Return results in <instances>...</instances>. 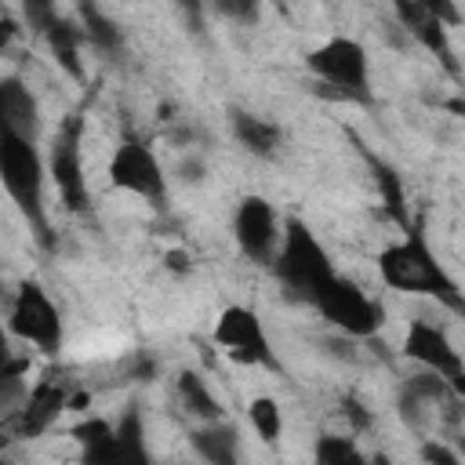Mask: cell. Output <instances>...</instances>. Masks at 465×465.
Wrapping results in <instances>:
<instances>
[{"mask_svg": "<svg viewBox=\"0 0 465 465\" xmlns=\"http://www.w3.org/2000/svg\"><path fill=\"white\" fill-rule=\"evenodd\" d=\"M312 454L323 465H360L363 461V450L349 436H320L316 447H312Z\"/></svg>", "mask_w": 465, "mask_h": 465, "instance_id": "cell-23", "label": "cell"}, {"mask_svg": "<svg viewBox=\"0 0 465 465\" xmlns=\"http://www.w3.org/2000/svg\"><path fill=\"white\" fill-rule=\"evenodd\" d=\"M458 450H461V454H465V436H461V440H458Z\"/></svg>", "mask_w": 465, "mask_h": 465, "instance_id": "cell-36", "label": "cell"}, {"mask_svg": "<svg viewBox=\"0 0 465 465\" xmlns=\"http://www.w3.org/2000/svg\"><path fill=\"white\" fill-rule=\"evenodd\" d=\"M116 443L124 450V461L127 465H142L149 461V450H145V421H142V411L131 403L120 421H116Z\"/></svg>", "mask_w": 465, "mask_h": 465, "instance_id": "cell-21", "label": "cell"}, {"mask_svg": "<svg viewBox=\"0 0 465 465\" xmlns=\"http://www.w3.org/2000/svg\"><path fill=\"white\" fill-rule=\"evenodd\" d=\"M109 432H113V425H109L105 418H87V421L73 425V440H80V443H84V450H87V447H94V443H102Z\"/></svg>", "mask_w": 465, "mask_h": 465, "instance_id": "cell-27", "label": "cell"}, {"mask_svg": "<svg viewBox=\"0 0 465 465\" xmlns=\"http://www.w3.org/2000/svg\"><path fill=\"white\" fill-rule=\"evenodd\" d=\"M109 182L124 193H134L149 203H163L167 200V174L160 156L134 134H124L113 160H109Z\"/></svg>", "mask_w": 465, "mask_h": 465, "instance_id": "cell-8", "label": "cell"}, {"mask_svg": "<svg viewBox=\"0 0 465 465\" xmlns=\"http://www.w3.org/2000/svg\"><path fill=\"white\" fill-rule=\"evenodd\" d=\"M272 4H283V0H272Z\"/></svg>", "mask_w": 465, "mask_h": 465, "instance_id": "cell-37", "label": "cell"}, {"mask_svg": "<svg viewBox=\"0 0 465 465\" xmlns=\"http://www.w3.org/2000/svg\"><path fill=\"white\" fill-rule=\"evenodd\" d=\"M47 174L65 203L69 214H87L91 193H87V174H84V109H73L47 149Z\"/></svg>", "mask_w": 465, "mask_h": 465, "instance_id": "cell-5", "label": "cell"}, {"mask_svg": "<svg viewBox=\"0 0 465 465\" xmlns=\"http://www.w3.org/2000/svg\"><path fill=\"white\" fill-rule=\"evenodd\" d=\"M341 418H345L352 429H360V432H367V429L374 425V414H371L356 396H341Z\"/></svg>", "mask_w": 465, "mask_h": 465, "instance_id": "cell-29", "label": "cell"}, {"mask_svg": "<svg viewBox=\"0 0 465 465\" xmlns=\"http://www.w3.org/2000/svg\"><path fill=\"white\" fill-rule=\"evenodd\" d=\"M421 458H425V461H440V465H458L461 450H450V447H443V443H436V440H425V443H421Z\"/></svg>", "mask_w": 465, "mask_h": 465, "instance_id": "cell-31", "label": "cell"}, {"mask_svg": "<svg viewBox=\"0 0 465 465\" xmlns=\"http://www.w3.org/2000/svg\"><path fill=\"white\" fill-rule=\"evenodd\" d=\"M378 276H381L385 287H392L400 294H425V298H436L443 309L465 316V291L440 265V258L432 254L421 225H414L411 232H403V240L381 247V254H378Z\"/></svg>", "mask_w": 465, "mask_h": 465, "instance_id": "cell-1", "label": "cell"}, {"mask_svg": "<svg viewBox=\"0 0 465 465\" xmlns=\"http://www.w3.org/2000/svg\"><path fill=\"white\" fill-rule=\"evenodd\" d=\"M76 11H80L84 36H87V44H91L94 51H102V54H109V58L124 54V33H120V25H116L94 0H76Z\"/></svg>", "mask_w": 465, "mask_h": 465, "instance_id": "cell-20", "label": "cell"}, {"mask_svg": "<svg viewBox=\"0 0 465 465\" xmlns=\"http://www.w3.org/2000/svg\"><path fill=\"white\" fill-rule=\"evenodd\" d=\"M174 178H178L182 185H200V182L207 178V163H203V156H182L178 167H174Z\"/></svg>", "mask_w": 465, "mask_h": 465, "instance_id": "cell-30", "label": "cell"}, {"mask_svg": "<svg viewBox=\"0 0 465 465\" xmlns=\"http://www.w3.org/2000/svg\"><path fill=\"white\" fill-rule=\"evenodd\" d=\"M305 65L312 69V76L320 80L327 98H341V102H360L371 105L374 91H371V58L367 47L352 36H331L320 47H312L305 54ZM316 87V91H320Z\"/></svg>", "mask_w": 465, "mask_h": 465, "instance_id": "cell-4", "label": "cell"}, {"mask_svg": "<svg viewBox=\"0 0 465 465\" xmlns=\"http://www.w3.org/2000/svg\"><path fill=\"white\" fill-rule=\"evenodd\" d=\"M403 356L421 363V367H429V371H436V374H443L454 385V392L465 400V360L450 345L443 327H436L429 320H414L407 327V334H403Z\"/></svg>", "mask_w": 465, "mask_h": 465, "instance_id": "cell-11", "label": "cell"}, {"mask_svg": "<svg viewBox=\"0 0 465 465\" xmlns=\"http://www.w3.org/2000/svg\"><path fill=\"white\" fill-rule=\"evenodd\" d=\"M421 7H425L436 22H443L447 29H454V25H461V22H465V15H461L458 0H421Z\"/></svg>", "mask_w": 465, "mask_h": 465, "instance_id": "cell-28", "label": "cell"}, {"mask_svg": "<svg viewBox=\"0 0 465 465\" xmlns=\"http://www.w3.org/2000/svg\"><path fill=\"white\" fill-rule=\"evenodd\" d=\"M269 269L280 280V287L298 302H316V294L338 276L327 247L316 240V232L302 218H287L283 222L280 251H276Z\"/></svg>", "mask_w": 465, "mask_h": 465, "instance_id": "cell-3", "label": "cell"}, {"mask_svg": "<svg viewBox=\"0 0 465 465\" xmlns=\"http://www.w3.org/2000/svg\"><path fill=\"white\" fill-rule=\"evenodd\" d=\"M392 11H396L400 29H403L411 40H418L429 54H436L440 65H443L450 76H458V62H454V47H450V40H447V25L436 22V18L421 7V0H392Z\"/></svg>", "mask_w": 465, "mask_h": 465, "instance_id": "cell-13", "label": "cell"}, {"mask_svg": "<svg viewBox=\"0 0 465 465\" xmlns=\"http://www.w3.org/2000/svg\"><path fill=\"white\" fill-rule=\"evenodd\" d=\"M232 236H236V247L247 262L272 265V258L280 251V236H283L272 203L265 196H243L236 203V214H232Z\"/></svg>", "mask_w": 465, "mask_h": 465, "instance_id": "cell-10", "label": "cell"}, {"mask_svg": "<svg viewBox=\"0 0 465 465\" xmlns=\"http://www.w3.org/2000/svg\"><path fill=\"white\" fill-rule=\"evenodd\" d=\"M229 124H232L236 142H240L251 156L269 160V156H276V153H280L283 134H280V127H276L272 120L258 116V113H247V109H232V113H229Z\"/></svg>", "mask_w": 465, "mask_h": 465, "instance_id": "cell-17", "label": "cell"}, {"mask_svg": "<svg viewBox=\"0 0 465 465\" xmlns=\"http://www.w3.org/2000/svg\"><path fill=\"white\" fill-rule=\"evenodd\" d=\"M247 418H251L254 432H258L269 447H276V443H280L283 414H280V403H276L272 396H254V400H251V407H247Z\"/></svg>", "mask_w": 465, "mask_h": 465, "instance_id": "cell-22", "label": "cell"}, {"mask_svg": "<svg viewBox=\"0 0 465 465\" xmlns=\"http://www.w3.org/2000/svg\"><path fill=\"white\" fill-rule=\"evenodd\" d=\"M44 174H47V160L40 156L36 142L0 124V178H4V189L15 200V207L22 211V218L29 222L36 243L44 251H54L51 222H47V211H44Z\"/></svg>", "mask_w": 465, "mask_h": 465, "instance_id": "cell-2", "label": "cell"}, {"mask_svg": "<svg viewBox=\"0 0 465 465\" xmlns=\"http://www.w3.org/2000/svg\"><path fill=\"white\" fill-rule=\"evenodd\" d=\"M207 7L232 25H254L262 18V0H207Z\"/></svg>", "mask_w": 465, "mask_h": 465, "instance_id": "cell-24", "label": "cell"}, {"mask_svg": "<svg viewBox=\"0 0 465 465\" xmlns=\"http://www.w3.org/2000/svg\"><path fill=\"white\" fill-rule=\"evenodd\" d=\"M58 18V4L54 0H22V22L33 36H44L47 25Z\"/></svg>", "mask_w": 465, "mask_h": 465, "instance_id": "cell-25", "label": "cell"}, {"mask_svg": "<svg viewBox=\"0 0 465 465\" xmlns=\"http://www.w3.org/2000/svg\"><path fill=\"white\" fill-rule=\"evenodd\" d=\"M189 447L211 461V465H232L240 458V432L229 421H200V429L189 432Z\"/></svg>", "mask_w": 465, "mask_h": 465, "instance_id": "cell-16", "label": "cell"}, {"mask_svg": "<svg viewBox=\"0 0 465 465\" xmlns=\"http://www.w3.org/2000/svg\"><path fill=\"white\" fill-rule=\"evenodd\" d=\"M7 331L15 338H22L25 345L40 349L44 356H58L62 338H65L62 312H58V305L47 298V291L36 280H22L18 283V291L11 298V309H7Z\"/></svg>", "mask_w": 465, "mask_h": 465, "instance_id": "cell-6", "label": "cell"}, {"mask_svg": "<svg viewBox=\"0 0 465 465\" xmlns=\"http://www.w3.org/2000/svg\"><path fill=\"white\" fill-rule=\"evenodd\" d=\"M363 156H367V163H371V178H374V185H378V196H381V203H385V214H389L403 232H411V229H414V218H411V211H407V193H403V182H400L396 167L385 163V160H378V156L367 153V149H363Z\"/></svg>", "mask_w": 465, "mask_h": 465, "instance_id": "cell-18", "label": "cell"}, {"mask_svg": "<svg viewBox=\"0 0 465 465\" xmlns=\"http://www.w3.org/2000/svg\"><path fill=\"white\" fill-rule=\"evenodd\" d=\"M91 407V392H69V411H84Z\"/></svg>", "mask_w": 465, "mask_h": 465, "instance_id": "cell-35", "label": "cell"}, {"mask_svg": "<svg viewBox=\"0 0 465 465\" xmlns=\"http://www.w3.org/2000/svg\"><path fill=\"white\" fill-rule=\"evenodd\" d=\"M40 40L51 47L54 62L62 65V73L73 76L76 84H84V62H80V44L87 40V36H84V25L73 22V18H65V15H58V18L47 25V33H44Z\"/></svg>", "mask_w": 465, "mask_h": 465, "instance_id": "cell-15", "label": "cell"}, {"mask_svg": "<svg viewBox=\"0 0 465 465\" xmlns=\"http://www.w3.org/2000/svg\"><path fill=\"white\" fill-rule=\"evenodd\" d=\"M0 124L33 138L40 134V105H36V94L25 87L22 76H4L0 80Z\"/></svg>", "mask_w": 465, "mask_h": 465, "instance_id": "cell-14", "label": "cell"}, {"mask_svg": "<svg viewBox=\"0 0 465 465\" xmlns=\"http://www.w3.org/2000/svg\"><path fill=\"white\" fill-rule=\"evenodd\" d=\"M163 265H167L171 272H189V269H193V262H189L185 251H167V254H163Z\"/></svg>", "mask_w": 465, "mask_h": 465, "instance_id": "cell-33", "label": "cell"}, {"mask_svg": "<svg viewBox=\"0 0 465 465\" xmlns=\"http://www.w3.org/2000/svg\"><path fill=\"white\" fill-rule=\"evenodd\" d=\"M214 341L240 363L265 367V371L280 367L272 341H269V334H265V327L251 305H225L218 312V323H214Z\"/></svg>", "mask_w": 465, "mask_h": 465, "instance_id": "cell-9", "label": "cell"}, {"mask_svg": "<svg viewBox=\"0 0 465 465\" xmlns=\"http://www.w3.org/2000/svg\"><path fill=\"white\" fill-rule=\"evenodd\" d=\"M174 4L185 11L189 25H193V29H200V22H203V0H174Z\"/></svg>", "mask_w": 465, "mask_h": 465, "instance_id": "cell-32", "label": "cell"}, {"mask_svg": "<svg viewBox=\"0 0 465 465\" xmlns=\"http://www.w3.org/2000/svg\"><path fill=\"white\" fill-rule=\"evenodd\" d=\"M425 411H429V403L418 400L407 385H400V392H396V414H400L411 429H421V425H425Z\"/></svg>", "mask_w": 465, "mask_h": 465, "instance_id": "cell-26", "label": "cell"}, {"mask_svg": "<svg viewBox=\"0 0 465 465\" xmlns=\"http://www.w3.org/2000/svg\"><path fill=\"white\" fill-rule=\"evenodd\" d=\"M174 392H178L182 407H185L193 418H200V421H218V418H225V407L218 403L214 389L207 385V378H203L200 371H182V374L174 378Z\"/></svg>", "mask_w": 465, "mask_h": 465, "instance_id": "cell-19", "label": "cell"}, {"mask_svg": "<svg viewBox=\"0 0 465 465\" xmlns=\"http://www.w3.org/2000/svg\"><path fill=\"white\" fill-rule=\"evenodd\" d=\"M0 29H4V44H11L22 29H18V22H15V15L11 11H4V18H0Z\"/></svg>", "mask_w": 465, "mask_h": 465, "instance_id": "cell-34", "label": "cell"}, {"mask_svg": "<svg viewBox=\"0 0 465 465\" xmlns=\"http://www.w3.org/2000/svg\"><path fill=\"white\" fill-rule=\"evenodd\" d=\"M312 305L320 309V316H323L331 327H338V331L349 334V338H374L378 327L385 323L381 305H378L367 291H360L352 280H345V276H334V280L316 294Z\"/></svg>", "mask_w": 465, "mask_h": 465, "instance_id": "cell-7", "label": "cell"}, {"mask_svg": "<svg viewBox=\"0 0 465 465\" xmlns=\"http://www.w3.org/2000/svg\"><path fill=\"white\" fill-rule=\"evenodd\" d=\"M62 411H69V389H65L54 374H47L44 381H36L33 392H25V400H22V407L15 411L11 425H15L18 436H29V440H33V436L47 432V429L58 421Z\"/></svg>", "mask_w": 465, "mask_h": 465, "instance_id": "cell-12", "label": "cell"}]
</instances>
